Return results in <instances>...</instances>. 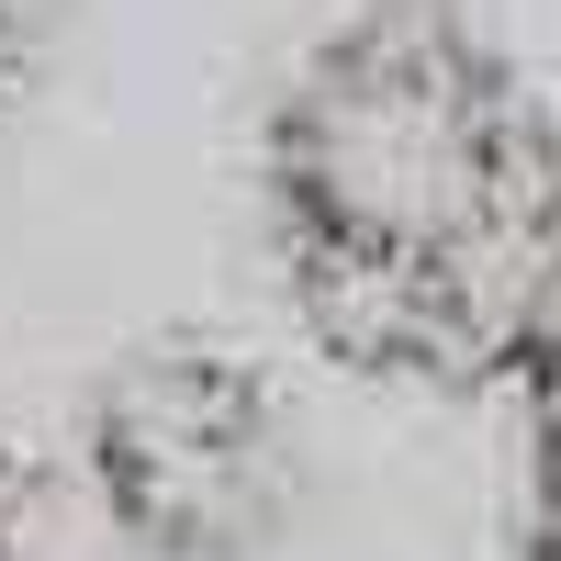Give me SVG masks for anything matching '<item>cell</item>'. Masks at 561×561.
Returning a JSON list of instances; mask_svg holds the SVG:
<instances>
[{
	"mask_svg": "<svg viewBox=\"0 0 561 561\" xmlns=\"http://www.w3.org/2000/svg\"><path fill=\"white\" fill-rule=\"evenodd\" d=\"M528 561H561V494H539V528H528Z\"/></svg>",
	"mask_w": 561,
	"mask_h": 561,
	"instance_id": "obj_4",
	"label": "cell"
},
{
	"mask_svg": "<svg viewBox=\"0 0 561 561\" xmlns=\"http://www.w3.org/2000/svg\"><path fill=\"white\" fill-rule=\"evenodd\" d=\"M90 483L158 550H248L293 494V449L237 359L147 348L113 370L102 415H90Z\"/></svg>",
	"mask_w": 561,
	"mask_h": 561,
	"instance_id": "obj_2",
	"label": "cell"
},
{
	"mask_svg": "<svg viewBox=\"0 0 561 561\" xmlns=\"http://www.w3.org/2000/svg\"><path fill=\"white\" fill-rule=\"evenodd\" d=\"M23 79H34V23L12 12V0H0V102H12Z\"/></svg>",
	"mask_w": 561,
	"mask_h": 561,
	"instance_id": "obj_3",
	"label": "cell"
},
{
	"mask_svg": "<svg viewBox=\"0 0 561 561\" xmlns=\"http://www.w3.org/2000/svg\"><path fill=\"white\" fill-rule=\"evenodd\" d=\"M0 550H12V472H0Z\"/></svg>",
	"mask_w": 561,
	"mask_h": 561,
	"instance_id": "obj_5",
	"label": "cell"
},
{
	"mask_svg": "<svg viewBox=\"0 0 561 561\" xmlns=\"http://www.w3.org/2000/svg\"><path fill=\"white\" fill-rule=\"evenodd\" d=\"M528 158L539 124L438 12H382L337 34L280 113L293 237H348L393 259H438Z\"/></svg>",
	"mask_w": 561,
	"mask_h": 561,
	"instance_id": "obj_1",
	"label": "cell"
}]
</instances>
